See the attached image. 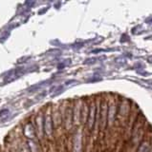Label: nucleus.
Listing matches in <instances>:
<instances>
[{"label": "nucleus", "instance_id": "nucleus-1", "mask_svg": "<svg viewBox=\"0 0 152 152\" xmlns=\"http://www.w3.org/2000/svg\"><path fill=\"white\" fill-rule=\"evenodd\" d=\"M44 133L47 140H53L54 134V124L52 119L51 107H49V111L45 113L44 115Z\"/></svg>", "mask_w": 152, "mask_h": 152}, {"label": "nucleus", "instance_id": "nucleus-2", "mask_svg": "<svg viewBox=\"0 0 152 152\" xmlns=\"http://www.w3.org/2000/svg\"><path fill=\"white\" fill-rule=\"evenodd\" d=\"M107 112H108V107L106 102L102 104L101 109H99V125H101V128H104L107 125Z\"/></svg>", "mask_w": 152, "mask_h": 152}, {"label": "nucleus", "instance_id": "nucleus-3", "mask_svg": "<svg viewBox=\"0 0 152 152\" xmlns=\"http://www.w3.org/2000/svg\"><path fill=\"white\" fill-rule=\"evenodd\" d=\"M96 114H97L96 104H95V103H92L89 108V113H88V118H87L88 128L90 130L93 129L95 122H96Z\"/></svg>", "mask_w": 152, "mask_h": 152}, {"label": "nucleus", "instance_id": "nucleus-4", "mask_svg": "<svg viewBox=\"0 0 152 152\" xmlns=\"http://www.w3.org/2000/svg\"><path fill=\"white\" fill-rule=\"evenodd\" d=\"M82 135L79 130L77 131L74 138V145L73 152H82Z\"/></svg>", "mask_w": 152, "mask_h": 152}, {"label": "nucleus", "instance_id": "nucleus-5", "mask_svg": "<svg viewBox=\"0 0 152 152\" xmlns=\"http://www.w3.org/2000/svg\"><path fill=\"white\" fill-rule=\"evenodd\" d=\"M80 112H82V104L80 102H77L73 109V123L75 125L79 124L80 121Z\"/></svg>", "mask_w": 152, "mask_h": 152}, {"label": "nucleus", "instance_id": "nucleus-6", "mask_svg": "<svg viewBox=\"0 0 152 152\" xmlns=\"http://www.w3.org/2000/svg\"><path fill=\"white\" fill-rule=\"evenodd\" d=\"M116 116V106L114 103H111L110 106L108 107V112H107V123L112 124L114 122V119Z\"/></svg>", "mask_w": 152, "mask_h": 152}, {"label": "nucleus", "instance_id": "nucleus-7", "mask_svg": "<svg viewBox=\"0 0 152 152\" xmlns=\"http://www.w3.org/2000/svg\"><path fill=\"white\" fill-rule=\"evenodd\" d=\"M88 113H89L88 104L86 103H83L82 107V112H80V121L82 122V124H85L87 122Z\"/></svg>", "mask_w": 152, "mask_h": 152}, {"label": "nucleus", "instance_id": "nucleus-8", "mask_svg": "<svg viewBox=\"0 0 152 152\" xmlns=\"http://www.w3.org/2000/svg\"><path fill=\"white\" fill-rule=\"evenodd\" d=\"M150 150V145L148 142H142L140 147L138 148L137 152H149Z\"/></svg>", "mask_w": 152, "mask_h": 152}, {"label": "nucleus", "instance_id": "nucleus-9", "mask_svg": "<svg viewBox=\"0 0 152 152\" xmlns=\"http://www.w3.org/2000/svg\"><path fill=\"white\" fill-rule=\"evenodd\" d=\"M148 60H149L150 62H152V56H151V57H149V59H148Z\"/></svg>", "mask_w": 152, "mask_h": 152}, {"label": "nucleus", "instance_id": "nucleus-10", "mask_svg": "<svg viewBox=\"0 0 152 152\" xmlns=\"http://www.w3.org/2000/svg\"><path fill=\"white\" fill-rule=\"evenodd\" d=\"M149 82H150V83L152 84V80H150V81H149Z\"/></svg>", "mask_w": 152, "mask_h": 152}]
</instances>
